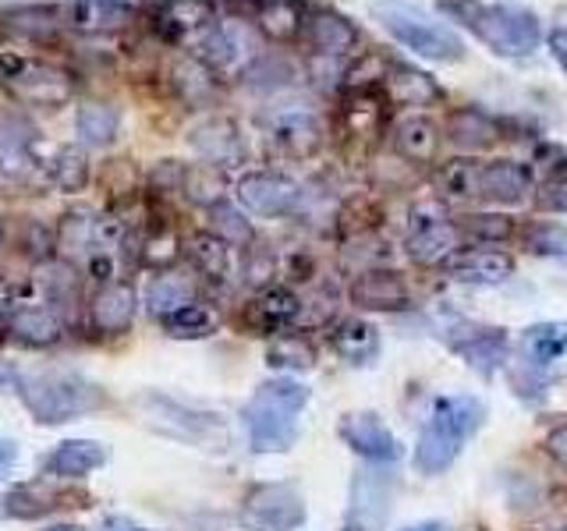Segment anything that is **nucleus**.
Here are the masks:
<instances>
[{"label": "nucleus", "mask_w": 567, "mask_h": 531, "mask_svg": "<svg viewBox=\"0 0 567 531\" xmlns=\"http://www.w3.org/2000/svg\"><path fill=\"white\" fill-rule=\"evenodd\" d=\"M436 8L451 25L465 29L504 61H525L546 40L543 18L507 0H440Z\"/></svg>", "instance_id": "1"}, {"label": "nucleus", "mask_w": 567, "mask_h": 531, "mask_svg": "<svg viewBox=\"0 0 567 531\" xmlns=\"http://www.w3.org/2000/svg\"><path fill=\"white\" fill-rule=\"evenodd\" d=\"M443 199L518 206L532 191V170L514 159H451L433 174Z\"/></svg>", "instance_id": "2"}, {"label": "nucleus", "mask_w": 567, "mask_h": 531, "mask_svg": "<svg viewBox=\"0 0 567 531\" xmlns=\"http://www.w3.org/2000/svg\"><path fill=\"white\" fill-rule=\"evenodd\" d=\"M486 404L472 394H454L433 400V412L425 418L412 465L419 475H443L465 450V442L483 429Z\"/></svg>", "instance_id": "3"}, {"label": "nucleus", "mask_w": 567, "mask_h": 531, "mask_svg": "<svg viewBox=\"0 0 567 531\" xmlns=\"http://www.w3.org/2000/svg\"><path fill=\"white\" fill-rule=\"evenodd\" d=\"M369 14L377 18L380 29L398 40L404 50H412L415 58L433 61V64H457L465 61V40L461 32L425 11L412 0H369Z\"/></svg>", "instance_id": "4"}, {"label": "nucleus", "mask_w": 567, "mask_h": 531, "mask_svg": "<svg viewBox=\"0 0 567 531\" xmlns=\"http://www.w3.org/2000/svg\"><path fill=\"white\" fill-rule=\"evenodd\" d=\"M309 404V386L298 379H266L252 400L245 404V429L248 447L256 454H284L295 447L298 439V415Z\"/></svg>", "instance_id": "5"}, {"label": "nucleus", "mask_w": 567, "mask_h": 531, "mask_svg": "<svg viewBox=\"0 0 567 531\" xmlns=\"http://www.w3.org/2000/svg\"><path fill=\"white\" fill-rule=\"evenodd\" d=\"M14 394L32 412L35 421L43 425H64L71 418H82L89 412H100L106 404V394L75 372H11Z\"/></svg>", "instance_id": "6"}, {"label": "nucleus", "mask_w": 567, "mask_h": 531, "mask_svg": "<svg viewBox=\"0 0 567 531\" xmlns=\"http://www.w3.org/2000/svg\"><path fill=\"white\" fill-rule=\"evenodd\" d=\"M0 82L18 103L35 111H61L75 100V75L29 53H0Z\"/></svg>", "instance_id": "7"}, {"label": "nucleus", "mask_w": 567, "mask_h": 531, "mask_svg": "<svg viewBox=\"0 0 567 531\" xmlns=\"http://www.w3.org/2000/svg\"><path fill=\"white\" fill-rule=\"evenodd\" d=\"M259 128L277 153L291 159L316 156L327 138L323 114H319L309 100H298V96H284V100H274L270 106H262Z\"/></svg>", "instance_id": "8"}, {"label": "nucleus", "mask_w": 567, "mask_h": 531, "mask_svg": "<svg viewBox=\"0 0 567 531\" xmlns=\"http://www.w3.org/2000/svg\"><path fill=\"white\" fill-rule=\"evenodd\" d=\"M135 407L146 418L150 429L164 433L171 439H182L192 442V447H203V450H224L230 436H227V425L217 415H206V412H195V407H185L171 397H159V394H142L135 400Z\"/></svg>", "instance_id": "9"}, {"label": "nucleus", "mask_w": 567, "mask_h": 531, "mask_svg": "<svg viewBox=\"0 0 567 531\" xmlns=\"http://www.w3.org/2000/svg\"><path fill=\"white\" fill-rule=\"evenodd\" d=\"M394 492H398V478L386 465H365L354 471L344 531H383L390 507H394Z\"/></svg>", "instance_id": "10"}, {"label": "nucleus", "mask_w": 567, "mask_h": 531, "mask_svg": "<svg viewBox=\"0 0 567 531\" xmlns=\"http://www.w3.org/2000/svg\"><path fill=\"white\" fill-rule=\"evenodd\" d=\"M35 174L43 177L40 132L25 114L0 111V185H29Z\"/></svg>", "instance_id": "11"}, {"label": "nucleus", "mask_w": 567, "mask_h": 531, "mask_svg": "<svg viewBox=\"0 0 567 531\" xmlns=\"http://www.w3.org/2000/svg\"><path fill=\"white\" fill-rule=\"evenodd\" d=\"M241 521L252 531H298L306 524V500L291 482H262L248 489Z\"/></svg>", "instance_id": "12"}, {"label": "nucleus", "mask_w": 567, "mask_h": 531, "mask_svg": "<svg viewBox=\"0 0 567 531\" xmlns=\"http://www.w3.org/2000/svg\"><path fill=\"white\" fill-rule=\"evenodd\" d=\"M443 341L447 347L465 362L478 376H493L496 368H504L511 362V341L504 330L483 326V323H468V319H454V323L443 326Z\"/></svg>", "instance_id": "13"}, {"label": "nucleus", "mask_w": 567, "mask_h": 531, "mask_svg": "<svg viewBox=\"0 0 567 531\" xmlns=\"http://www.w3.org/2000/svg\"><path fill=\"white\" fill-rule=\"evenodd\" d=\"M404 248L419 266H440L457 248V230L454 220L443 212L440 202L422 199L408 212V235Z\"/></svg>", "instance_id": "14"}, {"label": "nucleus", "mask_w": 567, "mask_h": 531, "mask_svg": "<svg viewBox=\"0 0 567 531\" xmlns=\"http://www.w3.org/2000/svg\"><path fill=\"white\" fill-rule=\"evenodd\" d=\"M238 202L256 217H298L306 206V185L280 170H248L238 181Z\"/></svg>", "instance_id": "15"}, {"label": "nucleus", "mask_w": 567, "mask_h": 531, "mask_svg": "<svg viewBox=\"0 0 567 531\" xmlns=\"http://www.w3.org/2000/svg\"><path fill=\"white\" fill-rule=\"evenodd\" d=\"M153 32L171 46H192L220 22L217 0H156L153 4Z\"/></svg>", "instance_id": "16"}, {"label": "nucleus", "mask_w": 567, "mask_h": 531, "mask_svg": "<svg viewBox=\"0 0 567 531\" xmlns=\"http://www.w3.org/2000/svg\"><path fill=\"white\" fill-rule=\"evenodd\" d=\"M188 146L195 149V156H199L206 167H217V170L241 167L248 159L245 128L230 114H209L199 124H192Z\"/></svg>", "instance_id": "17"}, {"label": "nucleus", "mask_w": 567, "mask_h": 531, "mask_svg": "<svg viewBox=\"0 0 567 531\" xmlns=\"http://www.w3.org/2000/svg\"><path fill=\"white\" fill-rule=\"evenodd\" d=\"M195 61H203L213 75H230V71H241L248 61L256 58L252 50V35H248L245 22H230L220 14V22L213 25L199 43H195Z\"/></svg>", "instance_id": "18"}, {"label": "nucleus", "mask_w": 567, "mask_h": 531, "mask_svg": "<svg viewBox=\"0 0 567 531\" xmlns=\"http://www.w3.org/2000/svg\"><path fill=\"white\" fill-rule=\"evenodd\" d=\"M359 40H362V32L348 14L333 11V8H309L306 29H301V43H306L309 58L341 61L344 53L359 46Z\"/></svg>", "instance_id": "19"}, {"label": "nucleus", "mask_w": 567, "mask_h": 531, "mask_svg": "<svg viewBox=\"0 0 567 531\" xmlns=\"http://www.w3.org/2000/svg\"><path fill=\"white\" fill-rule=\"evenodd\" d=\"M61 25L79 35H114L135 22V8L124 0H61Z\"/></svg>", "instance_id": "20"}, {"label": "nucleus", "mask_w": 567, "mask_h": 531, "mask_svg": "<svg viewBox=\"0 0 567 531\" xmlns=\"http://www.w3.org/2000/svg\"><path fill=\"white\" fill-rule=\"evenodd\" d=\"M301 319V298L291 288H262L248 305L241 309V326L256 336H274L295 326Z\"/></svg>", "instance_id": "21"}, {"label": "nucleus", "mask_w": 567, "mask_h": 531, "mask_svg": "<svg viewBox=\"0 0 567 531\" xmlns=\"http://www.w3.org/2000/svg\"><path fill=\"white\" fill-rule=\"evenodd\" d=\"M337 433H341V439L348 442V447L359 457H365L369 465H394V460L401 457L398 436L390 433L372 412L344 415L341 425H337Z\"/></svg>", "instance_id": "22"}, {"label": "nucleus", "mask_w": 567, "mask_h": 531, "mask_svg": "<svg viewBox=\"0 0 567 531\" xmlns=\"http://www.w3.org/2000/svg\"><path fill=\"white\" fill-rule=\"evenodd\" d=\"M443 273L457 283H483V288H493V283H504L514 273V259L507 252H496V248L486 244H472V248H454V252L440 262Z\"/></svg>", "instance_id": "23"}, {"label": "nucleus", "mask_w": 567, "mask_h": 531, "mask_svg": "<svg viewBox=\"0 0 567 531\" xmlns=\"http://www.w3.org/2000/svg\"><path fill=\"white\" fill-rule=\"evenodd\" d=\"M348 298L351 305H359L365 312H401L412 305V291H408L404 277L398 270H383V266L354 277Z\"/></svg>", "instance_id": "24"}, {"label": "nucleus", "mask_w": 567, "mask_h": 531, "mask_svg": "<svg viewBox=\"0 0 567 531\" xmlns=\"http://www.w3.org/2000/svg\"><path fill=\"white\" fill-rule=\"evenodd\" d=\"M0 29H4L11 40L47 46L61 35V8L58 4H18L0 11Z\"/></svg>", "instance_id": "25"}, {"label": "nucleus", "mask_w": 567, "mask_h": 531, "mask_svg": "<svg viewBox=\"0 0 567 531\" xmlns=\"http://www.w3.org/2000/svg\"><path fill=\"white\" fill-rule=\"evenodd\" d=\"M93 326L96 333L103 336H121L128 333L132 323H135V312H138V298H135V288L124 280H111L103 283L100 294L93 298Z\"/></svg>", "instance_id": "26"}, {"label": "nucleus", "mask_w": 567, "mask_h": 531, "mask_svg": "<svg viewBox=\"0 0 567 531\" xmlns=\"http://www.w3.org/2000/svg\"><path fill=\"white\" fill-rule=\"evenodd\" d=\"M309 0H259V11L252 25L262 32V40L270 43H301V29L309 18Z\"/></svg>", "instance_id": "27"}, {"label": "nucleus", "mask_w": 567, "mask_h": 531, "mask_svg": "<svg viewBox=\"0 0 567 531\" xmlns=\"http://www.w3.org/2000/svg\"><path fill=\"white\" fill-rule=\"evenodd\" d=\"M111 450L96 439H64L43 457V475L50 478H85L89 471H96L106 465Z\"/></svg>", "instance_id": "28"}, {"label": "nucleus", "mask_w": 567, "mask_h": 531, "mask_svg": "<svg viewBox=\"0 0 567 531\" xmlns=\"http://www.w3.org/2000/svg\"><path fill=\"white\" fill-rule=\"evenodd\" d=\"M171 85L177 100L192 106V111H206V106H217L220 100V75H213V71L195 58H185L171 67Z\"/></svg>", "instance_id": "29"}, {"label": "nucleus", "mask_w": 567, "mask_h": 531, "mask_svg": "<svg viewBox=\"0 0 567 531\" xmlns=\"http://www.w3.org/2000/svg\"><path fill=\"white\" fill-rule=\"evenodd\" d=\"M383 96L394 100L398 106H430L443 96V88L433 82V75H425V71L390 61L386 79H383Z\"/></svg>", "instance_id": "30"}, {"label": "nucleus", "mask_w": 567, "mask_h": 531, "mask_svg": "<svg viewBox=\"0 0 567 531\" xmlns=\"http://www.w3.org/2000/svg\"><path fill=\"white\" fill-rule=\"evenodd\" d=\"M518 351L525 358V368L546 372L567 358V323H532L518 336Z\"/></svg>", "instance_id": "31"}, {"label": "nucleus", "mask_w": 567, "mask_h": 531, "mask_svg": "<svg viewBox=\"0 0 567 531\" xmlns=\"http://www.w3.org/2000/svg\"><path fill=\"white\" fill-rule=\"evenodd\" d=\"M68 500H75L71 492L61 489H47L43 482L32 486H18L8 496H0V518H18V521H35L47 518L50 510L68 507Z\"/></svg>", "instance_id": "32"}, {"label": "nucleus", "mask_w": 567, "mask_h": 531, "mask_svg": "<svg viewBox=\"0 0 567 531\" xmlns=\"http://www.w3.org/2000/svg\"><path fill=\"white\" fill-rule=\"evenodd\" d=\"M185 256L192 262V270L213 280V283H227L230 273H235V259H230V244H224L217 235H209V230H199V235H188L182 241Z\"/></svg>", "instance_id": "33"}, {"label": "nucleus", "mask_w": 567, "mask_h": 531, "mask_svg": "<svg viewBox=\"0 0 567 531\" xmlns=\"http://www.w3.org/2000/svg\"><path fill=\"white\" fill-rule=\"evenodd\" d=\"M394 153L408 164H433V156L440 149V128L422 114L412 117H401L394 124Z\"/></svg>", "instance_id": "34"}, {"label": "nucleus", "mask_w": 567, "mask_h": 531, "mask_svg": "<svg viewBox=\"0 0 567 531\" xmlns=\"http://www.w3.org/2000/svg\"><path fill=\"white\" fill-rule=\"evenodd\" d=\"M447 138L465 153H483L501 142V124L478 111V106H461L447 121Z\"/></svg>", "instance_id": "35"}, {"label": "nucleus", "mask_w": 567, "mask_h": 531, "mask_svg": "<svg viewBox=\"0 0 567 531\" xmlns=\"http://www.w3.org/2000/svg\"><path fill=\"white\" fill-rule=\"evenodd\" d=\"M14 341L32 347H53L64 336V319L47 305H22L11 315Z\"/></svg>", "instance_id": "36"}, {"label": "nucleus", "mask_w": 567, "mask_h": 531, "mask_svg": "<svg viewBox=\"0 0 567 531\" xmlns=\"http://www.w3.org/2000/svg\"><path fill=\"white\" fill-rule=\"evenodd\" d=\"M330 347L351 365H369L380 354V330L365 323V319H344L330 333Z\"/></svg>", "instance_id": "37"}, {"label": "nucleus", "mask_w": 567, "mask_h": 531, "mask_svg": "<svg viewBox=\"0 0 567 531\" xmlns=\"http://www.w3.org/2000/svg\"><path fill=\"white\" fill-rule=\"evenodd\" d=\"M75 132L82 146L106 149L121 135V111L114 103H82L75 114Z\"/></svg>", "instance_id": "38"}, {"label": "nucleus", "mask_w": 567, "mask_h": 531, "mask_svg": "<svg viewBox=\"0 0 567 531\" xmlns=\"http://www.w3.org/2000/svg\"><path fill=\"white\" fill-rule=\"evenodd\" d=\"M238 79L248 88H256V93H284V88L295 82V67L284 61L280 53L266 50V53H256V58L238 71Z\"/></svg>", "instance_id": "39"}, {"label": "nucleus", "mask_w": 567, "mask_h": 531, "mask_svg": "<svg viewBox=\"0 0 567 531\" xmlns=\"http://www.w3.org/2000/svg\"><path fill=\"white\" fill-rule=\"evenodd\" d=\"M43 177L61 191H82L89 185V156L75 146H58L43 159Z\"/></svg>", "instance_id": "40"}, {"label": "nucleus", "mask_w": 567, "mask_h": 531, "mask_svg": "<svg viewBox=\"0 0 567 531\" xmlns=\"http://www.w3.org/2000/svg\"><path fill=\"white\" fill-rule=\"evenodd\" d=\"M43 294H47V309L58 315H68L79 305V273L75 266L64 259H50L43 262Z\"/></svg>", "instance_id": "41"}, {"label": "nucleus", "mask_w": 567, "mask_h": 531, "mask_svg": "<svg viewBox=\"0 0 567 531\" xmlns=\"http://www.w3.org/2000/svg\"><path fill=\"white\" fill-rule=\"evenodd\" d=\"M156 323L164 326L167 336H177V341H203V336L217 333V312L199 305V301H188V305L156 319Z\"/></svg>", "instance_id": "42"}, {"label": "nucleus", "mask_w": 567, "mask_h": 531, "mask_svg": "<svg viewBox=\"0 0 567 531\" xmlns=\"http://www.w3.org/2000/svg\"><path fill=\"white\" fill-rule=\"evenodd\" d=\"M188 301H195V288L188 277H174V273H159L150 291H146V309L153 319H164L171 312H177L182 305H188Z\"/></svg>", "instance_id": "43"}, {"label": "nucleus", "mask_w": 567, "mask_h": 531, "mask_svg": "<svg viewBox=\"0 0 567 531\" xmlns=\"http://www.w3.org/2000/svg\"><path fill=\"white\" fill-rule=\"evenodd\" d=\"M206 212H209V235H217L224 244H230V248H248V244L256 241L252 223H248V217H245V212L235 202L220 199L217 206H209Z\"/></svg>", "instance_id": "44"}, {"label": "nucleus", "mask_w": 567, "mask_h": 531, "mask_svg": "<svg viewBox=\"0 0 567 531\" xmlns=\"http://www.w3.org/2000/svg\"><path fill=\"white\" fill-rule=\"evenodd\" d=\"M14 248L22 252L29 262H50L53 259V248H58V235L43 223V220H32L25 217L18 223V235H14Z\"/></svg>", "instance_id": "45"}, {"label": "nucleus", "mask_w": 567, "mask_h": 531, "mask_svg": "<svg viewBox=\"0 0 567 531\" xmlns=\"http://www.w3.org/2000/svg\"><path fill=\"white\" fill-rule=\"evenodd\" d=\"M93 220H96L93 209H68L61 217V227L53 230L58 235V248H64V252H85V248H93Z\"/></svg>", "instance_id": "46"}, {"label": "nucleus", "mask_w": 567, "mask_h": 531, "mask_svg": "<svg viewBox=\"0 0 567 531\" xmlns=\"http://www.w3.org/2000/svg\"><path fill=\"white\" fill-rule=\"evenodd\" d=\"M532 256L543 259H567V227L564 223H528L522 235Z\"/></svg>", "instance_id": "47"}, {"label": "nucleus", "mask_w": 567, "mask_h": 531, "mask_svg": "<svg viewBox=\"0 0 567 531\" xmlns=\"http://www.w3.org/2000/svg\"><path fill=\"white\" fill-rule=\"evenodd\" d=\"M188 199L195 202V206H217L220 199H224V177H220V170L217 167H206V164H199V167H188V174H185V188H182Z\"/></svg>", "instance_id": "48"}, {"label": "nucleus", "mask_w": 567, "mask_h": 531, "mask_svg": "<svg viewBox=\"0 0 567 531\" xmlns=\"http://www.w3.org/2000/svg\"><path fill=\"white\" fill-rule=\"evenodd\" d=\"M454 230L468 235L475 244H493V241L511 238V220L507 217H496V212H475V217L454 220Z\"/></svg>", "instance_id": "49"}, {"label": "nucleus", "mask_w": 567, "mask_h": 531, "mask_svg": "<svg viewBox=\"0 0 567 531\" xmlns=\"http://www.w3.org/2000/svg\"><path fill=\"white\" fill-rule=\"evenodd\" d=\"M266 362L277 368H309L312 365V347L301 336H277L266 351Z\"/></svg>", "instance_id": "50"}, {"label": "nucleus", "mask_w": 567, "mask_h": 531, "mask_svg": "<svg viewBox=\"0 0 567 531\" xmlns=\"http://www.w3.org/2000/svg\"><path fill=\"white\" fill-rule=\"evenodd\" d=\"M536 202L546 212H567V164L546 174V181L536 188Z\"/></svg>", "instance_id": "51"}, {"label": "nucleus", "mask_w": 567, "mask_h": 531, "mask_svg": "<svg viewBox=\"0 0 567 531\" xmlns=\"http://www.w3.org/2000/svg\"><path fill=\"white\" fill-rule=\"evenodd\" d=\"M185 174L188 167L182 164V159H159V164L150 170V191L153 195H174V191H182L185 188Z\"/></svg>", "instance_id": "52"}, {"label": "nucleus", "mask_w": 567, "mask_h": 531, "mask_svg": "<svg viewBox=\"0 0 567 531\" xmlns=\"http://www.w3.org/2000/svg\"><path fill=\"white\" fill-rule=\"evenodd\" d=\"M277 270V259L274 252H262V248H245V266H241V277L248 283H266Z\"/></svg>", "instance_id": "53"}, {"label": "nucleus", "mask_w": 567, "mask_h": 531, "mask_svg": "<svg viewBox=\"0 0 567 531\" xmlns=\"http://www.w3.org/2000/svg\"><path fill=\"white\" fill-rule=\"evenodd\" d=\"M543 43L549 46V53H554V61H564V58H567V11L557 14V22L549 25V32H546V40H543Z\"/></svg>", "instance_id": "54"}, {"label": "nucleus", "mask_w": 567, "mask_h": 531, "mask_svg": "<svg viewBox=\"0 0 567 531\" xmlns=\"http://www.w3.org/2000/svg\"><path fill=\"white\" fill-rule=\"evenodd\" d=\"M543 447L567 471V425H557V429H549L546 439H543Z\"/></svg>", "instance_id": "55"}, {"label": "nucleus", "mask_w": 567, "mask_h": 531, "mask_svg": "<svg viewBox=\"0 0 567 531\" xmlns=\"http://www.w3.org/2000/svg\"><path fill=\"white\" fill-rule=\"evenodd\" d=\"M18 465V442L0 436V478H8Z\"/></svg>", "instance_id": "56"}, {"label": "nucleus", "mask_w": 567, "mask_h": 531, "mask_svg": "<svg viewBox=\"0 0 567 531\" xmlns=\"http://www.w3.org/2000/svg\"><path fill=\"white\" fill-rule=\"evenodd\" d=\"M100 531H150V528H138V524H132V521H121V518H114V521H106Z\"/></svg>", "instance_id": "57"}, {"label": "nucleus", "mask_w": 567, "mask_h": 531, "mask_svg": "<svg viewBox=\"0 0 567 531\" xmlns=\"http://www.w3.org/2000/svg\"><path fill=\"white\" fill-rule=\"evenodd\" d=\"M401 531H451V528L443 524V521H419V524H408Z\"/></svg>", "instance_id": "58"}, {"label": "nucleus", "mask_w": 567, "mask_h": 531, "mask_svg": "<svg viewBox=\"0 0 567 531\" xmlns=\"http://www.w3.org/2000/svg\"><path fill=\"white\" fill-rule=\"evenodd\" d=\"M11 309V291H8V283L0 280V315H4Z\"/></svg>", "instance_id": "59"}, {"label": "nucleus", "mask_w": 567, "mask_h": 531, "mask_svg": "<svg viewBox=\"0 0 567 531\" xmlns=\"http://www.w3.org/2000/svg\"><path fill=\"white\" fill-rule=\"evenodd\" d=\"M47 531H75V528H68V524H53V528H47Z\"/></svg>", "instance_id": "60"}, {"label": "nucleus", "mask_w": 567, "mask_h": 531, "mask_svg": "<svg viewBox=\"0 0 567 531\" xmlns=\"http://www.w3.org/2000/svg\"><path fill=\"white\" fill-rule=\"evenodd\" d=\"M557 67H560V71H564V75H567V58H564V61H557Z\"/></svg>", "instance_id": "61"}, {"label": "nucleus", "mask_w": 567, "mask_h": 531, "mask_svg": "<svg viewBox=\"0 0 567 531\" xmlns=\"http://www.w3.org/2000/svg\"><path fill=\"white\" fill-rule=\"evenodd\" d=\"M0 248H4V223H0Z\"/></svg>", "instance_id": "62"}, {"label": "nucleus", "mask_w": 567, "mask_h": 531, "mask_svg": "<svg viewBox=\"0 0 567 531\" xmlns=\"http://www.w3.org/2000/svg\"><path fill=\"white\" fill-rule=\"evenodd\" d=\"M557 531H567V528H557Z\"/></svg>", "instance_id": "63"}]
</instances>
